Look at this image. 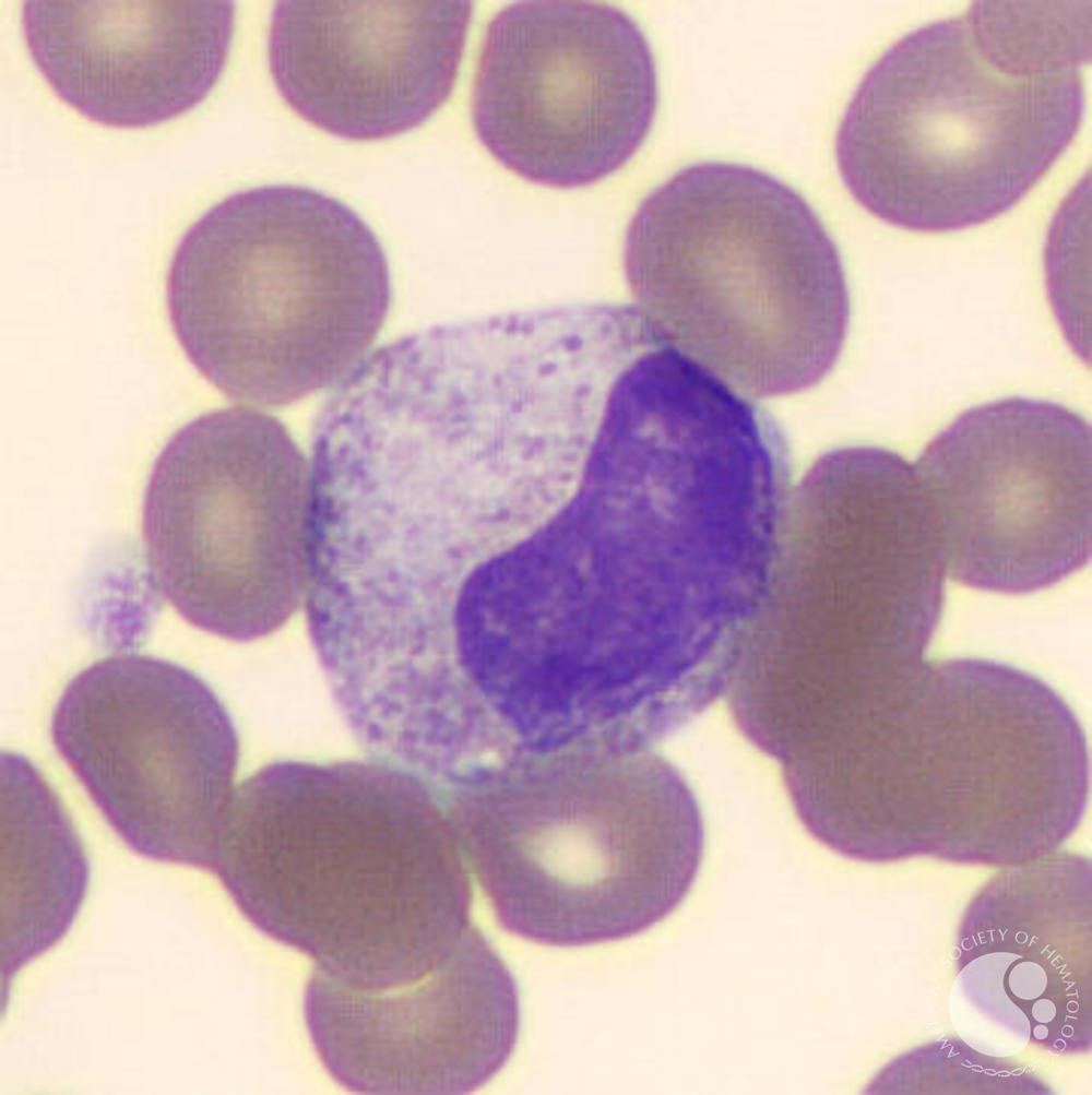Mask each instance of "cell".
<instances>
[{"instance_id": "5", "label": "cell", "mask_w": 1092, "mask_h": 1095, "mask_svg": "<svg viewBox=\"0 0 1092 1095\" xmlns=\"http://www.w3.org/2000/svg\"><path fill=\"white\" fill-rule=\"evenodd\" d=\"M166 302L194 368L226 396L280 407L348 373L391 302L384 250L365 221L297 185L237 191L183 234Z\"/></svg>"}, {"instance_id": "11", "label": "cell", "mask_w": 1092, "mask_h": 1095, "mask_svg": "<svg viewBox=\"0 0 1092 1095\" xmlns=\"http://www.w3.org/2000/svg\"><path fill=\"white\" fill-rule=\"evenodd\" d=\"M305 1016L320 1059L348 1090L464 1094L509 1060L520 1003L509 968L475 927L452 955L397 986H358L316 967Z\"/></svg>"}, {"instance_id": "14", "label": "cell", "mask_w": 1092, "mask_h": 1095, "mask_svg": "<svg viewBox=\"0 0 1092 1095\" xmlns=\"http://www.w3.org/2000/svg\"><path fill=\"white\" fill-rule=\"evenodd\" d=\"M957 967L983 1012L1056 1054L1091 1047V864L1052 853L1008 866L961 920Z\"/></svg>"}, {"instance_id": "13", "label": "cell", "mask_w": 1092, "mask_h": 1095, "mask_svg": "<svg viewBox=\"0 0 1092 1095\" xmlns=\"http://www.w3.org/2000/svg\"><path fill=\"white\" fill-rule=\"evenodd\" d=\"M32 60L88 120L139 129L200 104L225 67L235 4L211 1H43L22 8Z\"/></svg>"}, {"instance_id": "4", "label": "cell", "mask_w": 1092, "mask_h": 1095, "mask_svg": "<svg viewBox=\"0 0 1092 1095\" xmlns=\"http://www.w3.org/2000/svg\"><path fill=\"white\" fill-rule=\"evenodd\" d=\"M449 813L500 927L550 947L646 931L684 902L703 857L692 790L643 749L546 758L458 792Z\"/></svg>"}, {"instance_id": "3", "label": "cell", "mask_w": 1092, "mask_h": 1095, "mask_svg": "<svg viewBox=\"0 0 1092 1095\" xmlns=\"http://www.w3.org/2000/svg\"><path fill=\"white\" fill-rule=\"evenodd\" d=\"M624 267L664 338L744 396L810 389L841 355L839 250L805 198L761 169L708 160L675 172L631 217Z\"/></svg>"}, {"instance_id": "6", "label": "cell", "mask_w": 1092, "mask_h": 1095, "mask_svg": "<svg viewBox=\"0 0 1092 1095\" xmlns=\"http://www.w3.org/2000/svg\"><path fill=\"white\" fill-rule=\"evenodd\" d=\"M1079 760L1072 711L1042 679L988 659L926 662L870 741L864 800L876 857L1024 862L1060 830Z\"/></svg>"}, {"instance_id": "15", "label": "cell", "mask_w": 1092, "mask_h": 1095, "mask_svg": "<svg viewBox=\"0 0 1092 1095\" xmlns=\"http://www.w3.org/2000/svg\"><path fill=\"white\" fill-rule=\"evenodd\" d=\"M1 778V949L10 977L68 931L88 862L63 806L28 760L7 765Z\"/></svg>"}, {"instance_id": "10", "label": "cell", "mask_w": 1092, "mask_h": 1095, "mask_svg": "<svg viewBox=\"0 0 1092 1095\" xmlns=\"http://www.w3.org/2000/svg\"><path fill=\"white\" fill-rule=\"evenodd\" d=\"M1091 443L1078 413L1023 396L973 406L936 435L913 468L951 579L1019 595L1083 568Z\"/></svg>"}, {"instance_id": "9", "label": "cell", "mask_w": 1092, "mask_h": 1095, "mask_svg": "<svg viewBox=\"0 0 1092 1095\" xmlns=\"http://www.w3.org/2000/svg\"><path fill=\"white\" fill-rule=\"evenodd\" d=\"M50 733L131 850L210 870L239 741L205 681L158 657L107 656L68 683Z\"/></svg>"}, {"instance_id": "8", "label": "cell", "mask_w": 1092, "mask_h": 1095, "mask_svg": "<svg viewBox=\"0 0 1092 1095\" xmlns=\"http://www.w3.org/2000/svg\"><path fill=\"white\" fill-rule=\"evenodd\" d=\"M657 100L653 52L629 14L602 2L525 0L486 27L472 120L503 167L535 185L573 189L632 158Z\"/></svg>"}, {"instance_id": "12", "label": "cell", "mask_w": 1092, "mask_h": 1095, "mask_svg": "<svg viewBox=\"0 0 1092 1095\" xmlns=\"http://www.w3.org/2000/svg\"><path fill=\"white\" fill-rule=\"evenodd\" d=\"M471 1L275 3L268 55L287 105L317 128L375 141L415 129L458 79Z\"/></svg>"}, {"instance_id": "1", "label": "cell", "mask_w": 1092, "mask_h": 1095, "mask_svg": "<svg viewBox=\"0 0 1092 1095\" xmlns=\"http://www.w3.org/2000/svg\"><path fill=\"white\" fill-rule=\"evenodd\" d=\"M471 866L435 794L383 762H273L233 793L210 871L240 913L317 967L392 987L471 921Z\"/></svg>"}, {"instance_id": "7", "label": "cell", "mask_w": 1092, "mask_h": 1095, "mask_svg": "<svg viewBox=\"0 0 1092 1095\" xmlns=\"http://www.w3.org/2000/svg\"><path fill=\"white\" fill-rule=\"evenodd\" d=\"M142 531L155 585L187 622L235 642L270 635L306 602L310 463L273 415L205 413L157 455Z\"/></svg>"}, {"instance_id": "2", "label": "cell", "mask_w": 1092, "mask_h": 1095, "mask_svg": "<svg viewBox=\"0 0 1092 1095\" xmlns=\"http://www.w3.org/2000/svg\"><path fill=\"white\" fill-rule=\"evenodd\" d=\"M976 1L902 36L835 134L841 179L892 226L949 233L1013 207L1078 133L1090 9Z\"/></svg>"}]
</instances>
